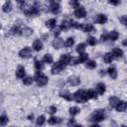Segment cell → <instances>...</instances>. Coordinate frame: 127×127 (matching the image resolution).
I'll return each instance as SVG.
<instances>
[{
	"label": "cell",
	"instance_id": "6da1fadb",
	"mask_svg": "<svg viewBox=\"0 0 127 127\" xmlns=\"http://www.w3.org/2000/svg\"><path fill=\"white\" fill-rule=\"evenodd\" d=\"M104 119H105V112H104L103 109H97V110H95V111L89 116V120H90L91 122H94V123L103 121Z\"/></svg>",
	"mask_w": 127,
	"mask_h": 127
},
{
	"label": "cell",
	"instance_id": "7a4b0ae2",
	"mask_svg": "<svg viewBox=\"0 0 127 127\" xmlns=\"http://www.w3.org/2000/svg\"><path fill=\"white\" fill-rule=\"evenodd\" d=\"M72 98L76 101V102H79V103H84L87 101V95H86V90H83V89H79V90H76L73 94H72Z\"/></svg>",
	"mask_w": 127,
	"mask_h": 127
},
{
	"label": "cell",
	"instance_id": "3957f363",
	"mask_svg": "<svg viewBox=\"0 0 127 127\" xmlns=\"http://www.w3.org/2000/svg\"><path fill=\"white\" fill-rule=\"evenodd\" d=\"M35 80L37 81V84L39 86H45L48 83L49 78H48V76H46L45 74H43L40 70H38L36 72V75H35Z\"/></svg>",
	"mask_w": 127,
	"mask_h": 127
},
{
	"label": "cell",
	"instance_id": "277c9868",
	"mask_svg": "<svg viewBox=\"0 0 127 127\" xmlns=\"http://www.w3.org/2000/svg\"><path fill=\"white\" fill-rule=\"evenodd\" d=\"M64 68H65V64H62V63L59 61V62H57V63H55V64H53L51 70H52V73H53V74H59V73H61Z\"/></svg>",
	"mask_w": 127,
	"mask_h": 127
},
{
	"label": "cell",
	"instance_id": "5b68a950",
	"mask_svg": "<svg viewBox=\"0 0 127 127\" xmlns=\"http://www.w3.org/2000/svg\"><path fill=\"white\" fill-rule=\"evenodd\" d=\"M19 57L22 59H29L32 57V50L29 47H25L19 52Z\"/></svg>",
	"mask_w": 127,
	"mask_h": 127
},
{
	"label": "cell",
	"instance_id": "8992f818",
	"mask_svg": "<svg viewBox=\"0 0 127 127\" xmlns=\"http://www.w3.org/2000/svg\"><path fill=\"white\" fill-rule=\"evenodd\" d=\"M73 15L76 17V18H84L86 16V10L82 7V6H78L75 8L74 12H73Z\"/></svg>",
	"mask_w": 127,
	"mask_h": 127
},
{
	"label": "cell",
	"instance_id": "52a82bcc",
	"mask_svg": "<svg viewBox=\"0 0 127 127\" xmlns=\"http://www.w3.org/2000/svg\"><path fill=\"white\" fill-rule=\"evenodd\" d=\"M24 13L29 16V17H32V16H37L40 14V9L37 7V6H33L31 8H28L27 10L24 11Z\"/></svg>",
	"mask_w": 127,
	"mask_h": 127
},
{
	"label": "cell",
	"instance_id": "ba28073f",
	"mask_svg": "<svg viewBox=\"0 0 127 127\" xmlns=\"http://www.w3.org/2000/svg\"><path fill=\"white\" fill-rule=\"evenodd\" d=\"M50 10L53 14L57 15L61 12V5L59 2L57 1H51V6H50Z\"/></svg>",
	"mask_w": 127,
	"mask_h": 127
},
{
	"label": "cell",
	"instance_id": "9c48e42d",
	"mask_svg": "<svg viewBox=\"0 0 127 127\" xmlns=\"http://www.w3.org/2000/svg\"><path fill=\"white\" fill-rule=\"evenodd\" d=\"M67 83L72 86H76L80 83V78L77 75H70L67 77Z\"/></svg>",
	"mask_w": 127,
	"mask_h": 127
},
{
	"label": "cell",
	"instance_id": "30bf717a",
	"mask_svg": "<svg viewBox=\"0 0 127 127\" xmlns=\"http://www.w3.org/2000/svg\"><path fill=\"white\" fill-rule=\"evenodd\" d=\"M83 32L85 33H90L92 31H94V27L92 24H89V23H83V24H80V28Z\"/></svg>",
	"mask_w": 127,
	"mask_h": 127
},
{
	"label": "cell",
	"instance_id": "8fae6325",
	"mask_svg": "<svg viewBox=\"0 0 127 127\" xmlns=\"http://www.w3.org/2000/svg\"><path fill=\"white\" fill-rule=\"evenodd\" d=\"M12 8H13V5H12V2H11L10 0H7V1L2 5V11L5 12V13L11 12Z\"/></svg>",
	"mask_w": 127,
	"mask_h": 127
},
{
	"label": "cell",
	"instance_id": "7c38bea8",
	"mask_svg": "<svg viewBox=\"0 0 127 127\" xmlns=\"http://www.w3.org/2000/svg\"><path fill=\"white\" fill-rule=\"evenodd\" d=\"M63 46H64V41H63L61 38L57 37V38H56V39L53 41V47H54L55 49L59 50V49L63 48Z\"/></svg>",
	"mask_w": 127,
	"mask_h": 127
},
{
	"label": "cell",
	"instance_id": "4fadbf2b",
	"mask_svg": "<svg viewBox=\"0 0 127 127\" xmlns=\"http://www.w3.org/2000/svg\"><path fill=\"white\" fill-rule=\"evenodd\" d=\"M111 54H112V56H113L114 59H120V58L123 57V54H124V53H123V51H122L121 49H119V48H115V49L112 50Z\"/></svg>",
	"mask_w": 127,
	"mask_h": 127
},
{
	"label": "cell",
	"instance_id": "5bb4252c",
	"mask_svg": "<svg viewBox=\"0 0 127 127\" xmlns=\"http://www.w3.org/2000/svg\"><path fill=\"white\" fill-rule=\"evenodd\" d=\"M95 90H96V92L98 93V94H103L104 92H105V90H106V86H105V84L103 83V82H98L97 84H96V86H95Z\"/></svg>",
	"mask_w": 127,
	"mask_h": 127
},
{
	"label": "cell",
	"instance_id": "9a60e30c",
	"mask_svg": "<svg viewBox=\"0 0 127 127\" xmlns=\"http://www.w3.org/2000/svg\"><path fill=\"white\" fill-rule=\"evenodd\" d=\"M60 96L63 97V98H64V99L67 100V101H70V100L73 99L71 93H70L68 90H63V91H61V92H60Z\"/></svg>",
	"mask_w": 127,
	"mask_h": 127
},
{
	"label": "cell",
	"instance_id": "2e32d148",
	"mask_svg": "<svg viewBox=\"0 0 127 127\" xmlns=\"http://www.w3.org/2000/svg\"><path fill=\"white\" fill-rule=\"evenodd\" d=\"M70 59H71V57L68 55V54H63L62 56H61V58H60V62L62 63V64H69V61H70Z\"/></svg>",
	"mask_w": 127,
	"mask_h": 127
},
{
	"label": "cell",
	"instance_id": "e0dca14e",
	"mask_svg": "<svg viewBox=\"0 0 127 127\" xmlns=\"http://www.w3.org/2000/svg\"><path fill=\"white\" fill-rule=\"evenodd\" d=\"M26 74V70H25V67L22 66V65H19L17 70H16V76L18 78H23Z\"/></svg>",
	"mask_w": 127,
	"mask_h": 127
},
{
	"label": "cell",
	"instance_id": "ac0fdd59",
	"mask_svg": "<svg viewBox=\"0 0 127 127\" xmlns=\"http://www.w3.org/2000/svg\"><path fill=\"white\" fill-rule=\"evenodd\" d=\"M95 22L97 24H105L107 22V16L104 15V14H99V15L96 16Z\"/></svg>",
	"mask_w": 127,
	"mask_h": 127
},
{
	"label": "cell",
	"instance_id": "d6986e66",
	"mask_svg": "<svg viewBox=\"0 0 127 127\" xmlns=\"http://www.w3.org/2000/svg\"><path fill=\"white\" fill-rule=\"evenodd\" d=\"M61 30H67L70 28V20L65 18L62 21V24H61Z\"/></svg>",
	"mask_w": 127,
	"mask_h": 127
},
{
	"label": "cell",
	"instance_id": "ffe728a7",
	"mask_svg": "<svg viewBox=\"0 0 127 127\" xmlns=\"http://www.w3.org/2000/svg\"><path fill=\"white\" fill-rule=\"evenodd\" d=\"M33 49H34L36 52L42 51V49H43V43H42V41H41V40H36V41H34V43H33Z\"/></svg>",
	"mask_w": 127,
	"mask_h": 127
},
{
	"label": "cell",
	"instance_id": "44dd1931",
	"mask_svg": "<svg viewBox=\"0 0 127 127\" xmlns=\"http://www.w3.org/2000/svg\"><path fill=\"white\" fill-rule=\"evenodd\" d=\"M116 110L118 111V112H124L125 110H126V108H127V103L125 102V101H120L117 105H116Z\"/></svg>",
	"mask_w": 127,
	"mask_h": 127
},
{
	"label": "cell",
	"instance_id": "7402d4cb",
	"mask_svg": "<svg viewBox=\"0 0 127 127\" xmlns=\"http://www.w3.org/2000/svg\"><path fill=\"white\" fill-rule=\"evenodd\" d=\"M9 34L12 35V36H18V35H21V30L19 28V26L15 25L14 27H12L9 31Z\"/></svg>",
	"mask_w": 127,
	"mask_h": 127
},
{
	"label": "cell",
	"instance_id": "603a6c76",
	"mask_svg": "<svg viewBox=\"0 0 127 127\" xmlns=\"http://www.w3.org/2000/svg\"><path fill=\"white\" fill-rule=\"evenodd\" d=\"M33 29L32 28H29V27H25L23 30H21V35L24 36V37H30L32 34H33Z\"/></svg>",
	"mask_w": 127,
	"mask_h": 127
},
{
	"label": "cell",
	"instance_id": "cb8c5ba5",
	"mask_svg": "<svg viewBox=\"0 0 127 127\" xmlns=\"http://www.w3.org/2000/svg\"><path fill=\"white\" fill-rule=\"evenodd\" d=\"M107 72H108V74L110 75V77L112 79H116V77H117V70H116V68L114 66H110L107 69Z\"/></svg>",
	"mask_w": 127,
	"mask_h": 127
},
{
	"label": "cell",
	"instance_id": "d4e9b609",
	"mask_svg": "<svg viewBox=\"0 0 127 127\" xmlns=\"http://www.w3.org/2000/svg\"><path fill=\"white\" fill-rule=\"evenodd\" d=\"M120 102V99L116 96H111L109 97V104L111 107H116V105Z\"/></svg>",
	"mask_w": 127,
	"mask_h": 127
},
{
	"label": "cell",
	"instance_id": "484cf974",
	"mask_svg": "<svg viewBox=\"0 0 127 127\" xmlns=\"http://www.w3.org/2000/svg\"><path fill=\"white\" fill-rule=\"evenodd\" d=\"M48 122H49V124H51V125H57V124H60V123L62 122V119H61V118H59V117L52 116V117H50V118H49Z\"/></svg>",
	"mask_w": 127,
	"mask_h": 127
},
{
	"label": "cell",
	"instance_id": "4316f807",
	"mask_svg": "<svg viewBox=\"0 0 127 127\" xmlns=\"http://www.w3.org/2000/svg\"><path fill=\"white\" fill-rule=\"evenodd\" d=\"M46 26L50 29H54L56 26H57V20L55 18H52V19H49L47 22H46Z\"/></svg>",
	"mask_w": 127,
	"mask_h": 127
},
{
	"label": "cell",
	"instance_id": "83f0119b",
	"mask_svg": "<svg viewBox=\"0 0 127 127\" xmlns=\"http://www.w3.org/2000/svg\"><path fill=\"white\" fill-rule=\"evenodd\" d=\"M86 95H87V98L88 99H94V98H97V92L93 89H89V90H86Z\"/></svg>",
	"mask_w": 127,
	"mask_h": 127
},
{
	"label": "cell",
	"instance_id": "f1b7e54d",
	"mask_svg": "<svg viewBox=\"0 0 127 127\" xmlns=\"http://www.w3.org/2000/svg\"><path fill=\"white\" fill-rule=\"evenodd\" d=\"M118 37H119V34H118V32H116V31H111L109 34H108V40H110V41H116L117 39H118Z\"/></svg>",
	"mask_w": 127,
	"mask_h": 127
},
{
	"label": "cell",
	"instance_id": "f546056e",
	"mask_svg": "<svg viewBox=\"0 0 127 127\" xmlns=\"http://www.w3.org/2000/svg\"><path fill=\"white\" fill-rule=\"evenodd\" d=\"M85 66L87 68H89V69H93V68L96 67V62L95 61H92V60H89V61L87 60L85 62Z\"/></svg>",
	"mask_w": 127,
	"mask_h": 127
},
{
	"label": "cell",
	"instance_id": "4dcf8cb0",
	"mask_svg": "<svg viewBox=\"0 0 127 127\" xmlns=\"http://www.w3.org/2000/svg\"><path fill=\"white\" fill-rule=\"evenodd\" d=\"M113 60H114V58H113V56H112L111 53H106V54L104 55V57H103V61H104L106 64H110Z\"/></svg>",
	"mask_w": 127,
	"mask_h": 127
},
{
	"label": "cell",
	"instance_id": "1f68e13d",
	"mask_svg": "<svg viewBox=\"0 0 127 127\" xmlns=\"http://www.w3.org/2000/svg\"><path fill=\"white\" fill-rule=\"evenodd\" d=\"M77 60H78V63H85L88 60V55L86 53H81L79 54V57L77 58Z\"/></svg>",
	"mask_w": 127,
	"mask_h": 127
},
{
	"label": "cell",
	"instance_id": "d6a6232c",
	"mask_svg": "<svg viewBox=\"0 0 127 127\" xmlns=\"http://www.w3.org/2000/svg\"><path fill=\"white\" fill-rule=\"evenodd\" d=\"M68 111H69V114H70L71 116H75L76 114L79 113L80 109H79L77 106H72V107H70V108L68 109Z\"/></svg>",
	"mask_w": 127,
	"mask_h": 127
},
{
	"label": "cell",
	"instance_id": "836d02e7",
	"mask_svg": "<svg viewBox=\"0 0 127 127\" xmlns=\"http://www.w3.org/2000/svg\"><path fill=\"white\" fill-rule=\"evenodd\" d=\"M73 45H74V39H73L72 37L67 38V39L65 40V42H64V46L67 47V48H70V47H72Z\"/></svg>",
	"mask_w": 127,
	"mask_h": 127
},
{
	"label": "cell",
	"instance_id": "e575fe53",
	"mask_svg": "<svg viewBox=\"0 0 127 127\" xmlns=\"http://www.w3.org/2000/svg\"><path fill=\"white\" fill-rule=\"evenodd\" d=\"M35 68L37 69V70H42L43 68H44V64H43V63L41 62V61H39V60H35Z\"/></svg>",
	"mask_w": 127,
	"mask_h": 127
},
{
	"label": "cell",
	"instance_id": "d590c367",
	"mask_svg": "<svg viewBox=\"0 0 127 127\" xmlns=\"http://www.w3.org/2000/svg\"><path fill=\"white\" fill-rule=\"evenodd\" d=\"M24 79H23V83L25 84V85H30V84H32L33 83V81H34V78L32 77V76H24L23 77Z\"/></svg>",
	"mask_w": 127,
	"mask_h": 127
},
{
	"label": "cell",
	"instance_id": "8d00e7d4",
	"mask_svg": "<svg viewBox=\"0 0 127 127\" xmlns=\"http://www.w3.org/2000/svg\"><path fill=\"white\" fill-rule=\"evenodd\" d=\"M8 123V117H7V115L4 113V114H2V115H0V125H2V126H4V125H6Z\"/></svg>",
	"mask_w": 127,
	"mask_h": 127
},
{
	"label": "cell",
	"instance_id": "74e56055",
	"mask_svg": "<svg viewBox=\"0 0 127 127\" xmlns=\"http://www.w3.org/2000/svg\"><path fill=\"white\" fill-rule=\"evenodd\" d=\"M75 51H76V53H78V54L84 53V51H85V45L82 44V43H81V44H78V45L76 46Z\"/></svg>",
	"mask_w": 127,
	"mask_h": 127
},
{
	"label": "cell",
	"instance_id": "f35d334b",
	"mask_svg": "<svg viewBox=\"0 0 127 127\" xmlns=\"http://www.w3.org/2000/svg\"><path fill=\"white\" fill-rule=\"evenodd\" d=\"M45 121H46V117H45L44 115H41V116H39V117L37 118V120H36V124L39 125V126H42V125H44Z\"/></svg>",
	"mask_w": 127,
	"mask_h": 127
},
{
	"label": "cell",
	"instance_id": "ab89813d",
	"mask_svg": "<svg viewBox=\"0 0 127 127\" xmlns=\"http://www.w3.org/2000/svg\"><path fill=\"white\" fill-rule=\"evenodd\" d=\"M43 61H44V63H46V64H52L54 60H53V57H52L51 55L47 54V55H45V56H44Z\"/></svg>",
	"mask_w": 127,
	"mask_h": 127
},
{
	"label": "cell",
	"instance_id": "60d3db41",
	"mask_svg": "<svg viewBox=\"0 0 127 127\" xmlns=\"http://www.w3.org/2000/svg\"><path fill=\"white\" fill-rule=\"evenodd\" d=\"M86 42H87V44H88L89 46H94V45H96V43H97V41H96V39H95L94 37H88L87 40H86Z\"/></svg>",
	"mask_w": 127,
	"mask_h": 127
},
{
	"label": "cell",
	"instance_id": "b9f144b4",
	"mask_svg": "<svg viewBox=\"0 0 127 127\" xmlns=\"http://www.w3.org/2000/svg\"><path fill=\"white\" fill-rule=\"evenodd\" d=\"M47 112H48V113H50V114H54V113H56V112H57V107H56V106H54V105H52V106L48 107Z\"/></svg>",
	"mask_w": 127,
	"mask_h": 127
},
{
	"label": "cell",
	"instance_id": "7bdbcfd3",
	"mask_svg": "<svg viewBox=\"0 0 127 127\" xmlns=\"http://www.w3.org/2000/svg\"><path fill=\"white\" fill-rule=\"evenodd\" d=\"M69 4H70L72 7H74V8H76V7L79 6V2H78V0H70V1H69Z\"/></svg>",
	"mask_w": 127,
	"mask_h": 127
},
{
	"label": "cell",
	"instance_id": "ee69618b",
	"mask_svg": "<svg viewBox=\"0 0 127 127\" xmlns=\"http://www.w3.org/2000/svg\"><path fill=\"white\" fill-rule=\"evenodd\" d=\"M119 21L121 22V24H122V25H124V26H125V25L127 24V17H126V16H122V17H120V18H119Z\"/></svg>",
	"mask_w": 127,
	"mask_h": 127
},
{
	"label": "cell",
	"instance_id": "f6af8a7d",
	"mask_svg": "<svg viewBox=\"0 0 127 127\" xmlns=\"http://www.w3.org/2000/svg\"><path fill=\"white\" fill-rule=\"evenodd\" d=\"M100 40H101L102 42L107 41V40H108V33H103V34L101 35V37H100Z\"/></svg>",
	"mask_w": 127,
	"mask_h": 127
},
{
	"label": "cell",
	"instance_id": "bcb514c9",
	"mask_svg": "<svg viewBox=\"0 0 127 127\" xmlns=\"http://www.w3.org/2000/svg\"><path fill=\"white\" fill-rule=\"evenodd\" d=\"M108 2H109L111 5L116 6V5H118V4L120 3V0H108Z\"/></svg>",
	"mask_w": 127,
	"mask_h": 127
},
{
	"label": "cell",
	"instance_id": "7dc6e473",
	"mask_svg": "<svg viewBox=\"0 0 127 127\" xmlns=\"http://www.w3.org/2000/svg\"><path fill=\"white\" fill-rule=\"evenodd\" d=\"M60 33H61V28H57V29L54 31V36L57 38V37H59Z\"/></svg>",
	"mask_w": 127,
	"mask_h": 127
},
{
	"label": "cell",
	"instance_id": "c3c4849f",
	"mask_svg": "<svg viewBox=\"0 0 127 127\" xmlns=\"http://www.w3.org/2000/svg\"><path fill=\"white\" fill-rule=\"evenodd\" d=\"M67 125L68 126H74V125H76V123H75L74 119H69L68 122H67Z\"/></svg>",
	"mask_w": 127,
	"mask_h": 127
},
{
	"label": "cell",
	"instance_id": "681fc988",
	"mask_svg": "<svg viewBox=\"0 0 127 127\" xmlns=\"http://www.w3.org/2000/svg\"><path fill=\"white\" fill-rule=\"evenodd\" d=\"M28 119H29V120H33V119H34V115H33V114L29 115V116H28Z\"/></svg>",
	"mask_w": 127,
	"mask_h": 127
},
{
	"label": "cell",
	"instance_id": "f907efd6",
	"mask_svg": "<svg viewBox=\"0 0 127 127\" xmlns=\"http://www.w3.org/2000/svg\"><path fill=\"white\" fill-rule=\"evenodd\" d=\"M16 1H17L19 4H24V3H25V0H16Z\"/></svg>",
	"mask_w": 127,
	"mask_h": 127
},
{
	"label": "cell",
	"instance_id": "816d5d0a",
	"mask_svg": "<svg viewBox=\"0 0 127 127\" xmlns=\"http://www.w3.org/2000/svg\"><path fill=\"white\" fill-rule=\"evenodd\" d=\"M122 44H123V46H126V40H124V41L122 42Z\"/></svg>",
	"mask_w": 127,
	"mask_h": 127
},
{
	"label": "cell",
	"instance_id": "f5cc1de1",
	"mask_svg": "<svg viewBox=\"0 0 127 127\" xmlns=\"http://www.w3.org/2000/svg\"><path fill=\"white\" fill-rule=\"evenodd\" d=\"M2 29V25H1V23H0V30Z\"/></svg>",
	"mask_w": 127,
	"mask_h": 127
}]
</instances>
